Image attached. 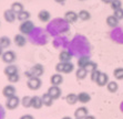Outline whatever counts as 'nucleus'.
Masks as SVG:
<instances>
[{
  "mask_svg": "<svg viewBox=\"0 0 123 119\" xmlns=\"http://www.w3.org/2000/svg\"><path fill=\"white\" fill-rule=\"evenodd\" d=\"M74 116L75 118H80V119H84L88 116V109L86 107H80L78 108L77 110L74 111Z\"/></svg>",
  "mask_w": 123,
  "mask_h": 119,
  "instance_id": "obj_19",
  "label": "nucleus"
},
{
  "mask_svg": "<svg viewBox=\"0 0 123 119\" xmlns=\"http://www.w3.org/2000/svg\"><path fill=\"white\" fill-rule=\"evenodd\" d=\"M13 42L14 44L17 46H19V48H22V46H25L27 44V39L26 37L23 35V34H16L13 38Z\"/></svg>",
  "mask_w": 123,
  "mask_h": 119,
  "instance_id": "obj_11",
  "label": "nucleus"
},
{
  "mask_svg": "<svg viewBox=\"0 0 123 119\" xmlns=\"http://www.w3.org/2000/svg\"><path fill=\"white\" fill-rule=\"evenodd\" d=\"M27 86H28L29 89L31 91H38L39 88L41 87V79L40 77H29L28 81H27Z\"/></svg>",
  "mask_w": 123,
  "mask_h": 119,
  "instance_id": "obj_4",
  "label": "nucleus"
},
{
  "mask_svg": "<svg viewBox=\"0 0 123 119\" xmlns=\"http://www.w3.org/2000/svg\"><path fill=\"white\" fill-rule=\"evenodd\" d=\"M72 59V54L69 51H62L59 54V60L60 62H70Z\"/></svg>",
  "mask_w": 123,
  "mask_h": 119,
  "instance_id": "obj_21",
  "label": "nucleus"
},
{
  "mask_svg": "<svg viewBox=\"0 0 123 119\" xmlns=\"http://www.w3.org/2000/svg\"><path fill=\"white\" fill-rule=\"evenodd\" d=\"M95 83H97L99 86H101V87H102V86L108 85V83H109V76H108V74L102 73V72H101Z\"/></svg>",
  "mask_w": 123,
  "mask_h": 119,
  "instance_id": "obj_13",
  "label": "nucleus"
},
{
  "mask_svg": "<svg viewBox=\"0 0 123 119\" xmlns=\"http://www.w3.org/2000/svg\"><path fill=\"white\" fill-rule=\"evenodd\" d=\"M101 1H102V2H104L105 5H110V3L112 2V0H101Z\"/></svg>",
  "mask_w": 123,
  "mask_h": 119,
  "instance_id": "obj_40",
  "label": "nucleus"
},
{
  "mask_svg": "<svg viewBox=\"0 0 123 119\" xmlns=\"http://www.w3.org/2000/svg\"><path fill=\"white\" fill-rule=\"evenodd\" d=\"M55 1L57 3H59V5H64L67 0H55Z\"/></svg>",
  "mask_w": 123,
  "mask_h": 119,
  "instance_id": "obj_39",
  "label": "nucleus"
},
{
  "mask_svg": "<svg viewBox=\"0 0 123 119\" xmlns=\"http://www.w3.org/2000/svg\"><path fill=\"white\" fill-rule=\"evenodd\" d=\"M89 62H90L89 56L83 55V56H80V57H79V60H78V66H79V67L84 68L86 66V64H88Z\"/></svg>",
  "mask_w": 123,
  "mask_h": 119,
  "instance_id": "obj_26",
  "label": "nucleus"
},
{
  "mask_svg": "<svg viewBox=\"0 0 123 119\" xmlns=\"http://www.w3.org/2000/svg\"><path fill=\"white\" fill-rule=\"evenodd\" d=\"M98 65L97 64H95L94 62H92V61H90L89 63H88V64H86V66L84 68H86V71L88 72H90V73H91V72H93V71H95V70H98Z\"/></svg>",
  "mask_w": 123,
  "mask_h": 119,
  "instance_id": "obj_34",
  "label": "nucleus"
},
{
  "mask_svg": "<svg viewBox=\"0 0 123 119\" xmlns=\"http://www.w3.org/2000/svg\"><path fill=\"white\" fill-rule=\"evenodd\" d=\"M74 70V65L71 62H59L55 65V71L58 73H63V74H69Z\"/></svg>",
  "mask_w": 123,
  "mask_h": 119,
  "instance_id": "obj_1",
  "label": "nucleus"
},
{
  "mask_svg": "<svg viewBox=\"0 0 123 119\" xmlns=\"http://www.w3.org/2000/svg\"><path fill=\"white\" fill-rule=\"evenodd\" d=\"M48 94L53 99H57V98H59V97H60V95H61V89H60V87H59V86L51 85V87L48 89Z\"/></svg>",
  "mask_w": 123,
  "mask_h": 119,
  "instance_id": "obj_12",
  "label": "nucleus"
},
{
  "mask_svg": "<svg viewBox=\"0 0 123 119\" xmlns=\"http://www.w3.org/2000/svg\"><path fill=\"white\" fill-rule=\"evenodd\" d=\"M16 87L13 85H7L3 87L2 89V95L6 98H10L12 96H16Z\"/></svg>",
  "mask_w": 123,
  "mask_h": 119,
  "instance_id": "obj_10",
  "label": "nucleus"
},
{
  "mask_svg": "<svg viewBox=\"0 0 123 119\" xmlns=\"http://www.w3.org/2000/svg\"><path fill=\"white\" fill-rule=\"evenodd\" d=\"M41 98H42V103H43V105L44 106H47V107H50V106L53 104V100L55 99L52 98L50 95H49L48 93H46V94H43L42 96H41Z\"/></svg>",
  "mask_w": 123,
  "mask_h": 119,
  "instance_id": "obj_22",
  "label": "nucleus"
},
{
  "mask_svg": "<svg viewBox=\"0 0 123 119\" xmlns=\"http://www.w3.org/2000/svg\"><path fill=\"white\" fill-rule=\"evenodd\" d=\"M2 53H3V49L1 48V46H0V56L2 55Z\"/></svg>",
  "mask_w": 123,
  "mask_h": 119,
  "instance_id": "obj_42",
  "label": "nucleus"
},
{
  "mask_svg": "<svg viewBox=\"0 0 123 119\" xmlns=\"http://www.w3.org/2000/svg\"><path fill=\"white\" fill-rule=\"evenodd\" d=\"M1 59H2V61L6 63V64H12V63L16 61V53H14L13 51L8 50V51L2 53Z\"/></svg>",
  "mask_w": 123,
  "mask_h": 119,
  "instance_id": "obj_6",
  "label": "nucleus"
},
{
  "mask_svg": "<svg viewBox=\"0 0 123 119\" xmlns=\"http://www.w3.org/2000/svg\"><path fill=\"white\" fill-rule=\"evenodd\" d=\"M34 29V23L32 22L31 20H27L21 22L20 27H19V31L21 34H30Z\"/></svg>",
  "mask_w": 123,
  "mask_h": 119,
  "instance_id": "obj_3",
  "label": "nucleus"
},
{
  "mask_svg": "<svg viewBox=\"0 0 123 119\" xmlns=\"http://www.w3.org/2000/svg\"><path fill=\"white\" fill-rule=\"evenodd\" d=\"M84 119H95V117L94 116H91V115H88V116H86Z\"/></svg>",
  "mask_w": 123,
  "mask_h": 119,
  "instance_id": "obj_41",
  "label": "nucleus"
},
{
  "mask_svg": "<svg viewBox=\"0 0 123 119\" xmlns=\"http://www.w3.org/2000/svg\"><path fill=\"white\" fill-rule=\"evenodd\" d=\"M38 18H39L41 22H49L50 19H51V14L48 10H41L38 13Z\"/></svg>",
  "mask_w": 123,
  "mask_h": 119,
  "instance_id": "obj_15",
  "label": "nucleus"
},
{
  "mask_svg": "<svg viewBox=\"0 0 123 119\" xmlns=\"http://www.w3.org/2000/svg\"><path fill=\"white\" fill-rule=\"evenodd\" d=\"M62 119H72V118H70V117H63Z\"/></svg>",
  "mask_w": 123,
  "mask_h": 119,
  "instance_id": "obj_43",
  "label": "nucleus"
},
{
  "mask_svg": "<svg viewBox=\"0 0 123 119\" xmlns=\"http://www.w3.org/2000/svg\"><path fill=\"white\" fill-rule=\"evenodd\" d=\"M106 24L112 29L117 28V27L119 26V20H117L113 14H110V16H108V18H106Z\"/></svg>",
  "mask_w": 123,
  "mask_h": 119,
  "instance_id": "obj_17",
  "label": "nucleus"
},
{
  "mask_svg": "<svg viewBox=\"0 0 123 119\" xmlns=\"http://www.w3.org/2000/svg\"><path fill=\"white\" fill-rule=\"evenodd\" d=\"M21 103V100L19 99L18 96H12L10 98H7V102H6V107L10 110L14 109V108H17L19 106V104Z\"/></svg>",
  "mask_w": 123,
  "mask_h": 119,
  "instance_id": "obj_7",
  "label": "nucleus"
},
{
  "mask_svg": "<svg viewBox=\"0 0 123 119\" xmlns=\"http://www.w3.org/2000/svg\"><path fill=\"white\" fill-rule=\"evenodd\" d=\"M111 6V9H113V11L117 10V9L122 8V1L121 0H112V2L110 3Z\"/></svg>",
  "mask_w": 123,
  "mask_h": 119,
  "instance_id": "obj_33",
  "label": "nucleus"
},
{
  "mask_svg": "<svg viewBox=\"0 0 123 119\" xmlns=\"http://www.w3.org/2000/svg\"><path fill=\"white\" fill-rule=\"evenodd\" d=\"M79 17H78V13L73 10H70V11H67L64 13V20H66L68 23H74L78 21Z\"/></svg>",
  "mask_w": 123,
  "mask_h": 119,
  "instance_id": "obj_8",
  "label": "nucleus"
},
{
  "mask_svg": "<svg viewBox=\"0 0 123 119\" xmlns=\"http://www.w3.org/2000/svg\"><path fill=\"white\" fill-rule=\"evenodd\" d=\"M29 18H30V12L27 11V10H23V11L19 12V13L17 14V19L19 20V21H21V22L29 20Z\"/></svg>",
  "mask_w": 123,
  "mask_h": 119,
  "instance_id": "obj_25",
  "label": "nucleus"
},
{
  "mask_svg": "<svg viewBox=\"0 0 123 119\" xmlns=\"http://www.w3.org/2000/svg\"><path fill=\"white\" fill-rule=\"evenodd\" d=\"M21 105L25 108H29L31 107V97L30 96H25L21 99Z\"/></svg>",
  "mask_w": 123,
  "mask_h": 119,
  "instance_id": "obj_31",
  "label": "nucleus"
},
{
  "mask_svg": "<svg viewBox=\"0 0 123 119\" xmlns=\"http://www.w3.org/2000/svg\"><path fill=\"white\" fill-rule=\"evenodd\" d=\"M100 73L101 72L99 71V70H95V71H93V72H91V81L92 82H97V79H98V77H99V75H100Z\"/></svg>",
  "mask_w": 123,
  "mask_h": 119,
  "instance_id": "obj_37",
  "label": "nucleus"
},
{
  "mask_svg": "<svg viewBox=\"0 0 123 119\" xmlns=\"http://www.w3.org/2000/svg\"><path fill=\"white\" fill-rule=\"evenodd\" d=\"M43 106L42 98L40 96H32L31 97V107L34 109H40Z\"/></svg>",
  "mask_w": 123,
  "mask_h": 119,
  "instance_id": "obj_14",
  "label": "nucleus"
},
{
  "mask_svg": "<svg viewBox=\"0 0 123 119\" xmlns=\"http://www.w3.org/2000/svg\"><path fill=\"white\" fill-rule=\"evenodd\" d=\"M50 82H51V85H55V86H60L63 82V77L61 74H53L50 78Z\"/></svg>",
  "mask_w": 123,
  "mask_h": 119,
  "instance_id": "obj_16",
  "label": "nucleus"
},
{
  "mask_svg": "<svg viewBox=\"0 0 123 119\" xmlns=\"http://www.w3.org/2000/svg\"><path fill=\"white\" fill-rule=\"evenodd\" d=\"M20 119H34L31 115H23V116L20 117Z\"/></svg>",
  "mask_w": 123,
  "mask_h": 119,
  "instance_id": "obj_38",
  "label": "nucleus"
},
{
  "mask_svg": "<svg viewBox=\"0 0 123 119\" xmlns=\"http://www.w3.org/2000/svg\"><path fill=\"white\" fill-rule=\"evenodd\" d=\"M113 16L117 18L119 21L123 19V8H120V9H117L113 11Z\"/></svg>",
  "mask_w": 123,
  "mask_h": 119,
  "instance_id": "obj_35",
  "label": "nucleus"
},
{
  "mask_svg": "<svg viewBox=\"0 0 123 119\" xmlns=\"http://www.w3.org/2000/svg\"><path fill=\"white\" fill-rule=\"evenodd\" d=\"M91 100V96L86 92H81L78 94V102L82 103V104H86Z\"/></svg>",
  "mask_w": 123,
  "mask_h": 119,
  "instance_id": "obj_18",
  "label": "nucleus"
},
{
  "mask_svg": "<svg viewBox=\"0 0 123 119\" xmlns=\"http://www.w3.org/2000/svg\"><path fill=\"white\" fill-rule=\"evenodd\" d=\"M43 73H44V68H43V66L41 65V64H36V65H33L31 68H30V71L27 72L26 75L28 77H32V76L40 77V76L43 75Z\"/></svg>",
  "mask_w": 123,
  "mask_h": 119,
  "instance_id": "obj_2",
  "label": "nucleus"
},
{
  "mask_svg": "<svg viewBox=\"0 0 123 119\" xmlns=\"http://www.w3.org/2000/svg\"><path fill=\"white\" fill-rule=\"evenodd\" d=\"M78 17L82 21H88V20L91 19V13L88 10H80L79 13H78Z\"/></svg>",
  "mask_w": 123,
  "mask_h": 119,
  "instance_id": "obj_24",
  "label": "nucleus"
},
{
  "mask_svg": "<svg viewBox=\"0 0 123 119\" xmlns=\"http://www.w3.org/2000/svg\"><path fill=\"white\" fill-rule=\"evenodd\" d=\"M8 77V81L10 83H17L18 81H19V74L18 73H16V74H12V75H9V76H7Z\"/></svg>",
  "mask_w": 123,
  "mask_h": 119,
  "instance_id": "obj_36",
  "label": "nucleus"
},
{
  "mask_svg": "<svg viewBox=\"0 0 123 119\" xmlns=\"http://www.w3.org/2000/svg\"><path fill=\"white\" fill-rule=\"evenodd\" d=\"M3 73L6 74L7 76L12 75V74H16V73H18V67L16 65H13V64H8L5 67V70H3Z\"/></svg>",
  "mask_w": 123,
  "mask_h": 119,
  "instance_id": "obj_20",
  "label": "nucleus"
},
{
  "mask_svg": "<svg viewBox=\"0 0 123 119\" xmlns=\"http://www.w3.org/2000/svg\"><path fill=\"white\" fill-rule=\"evenodd\" d=\"M11 45V40L8 37H1L0 38V46L2 49H7Z\"/></svg>",
  "mask_w": 123,
  "mask_h": 119,
  "instance_id": "obj_29",
  "label": "nucleus"
},
{
  "mask_svg": "<svg viewBox=\"0 0 123 119\" xmlns=\"http://www.w3.org/2000/svg\"><path fill=\"white\" fill-rule=\"evenodd\" d=\"M80 1H84V0H80Z\"/></svg>",
  "mask_w": 123,
  "mask_h": 119,
  "instance_id": "obj_44",
  "label": "nucleus"
},
{
  "mask_svg": "<svg viewBox=\"0 0 123 119\" xmlns=\"http://www.w3.org/2000/svg\"><path fill=\"white\" fill-rule=\"evenodd\" d=\"M3 18H5V20H6L7 22L12 23L17 19V13L14 11H12L11 9H7V10H5V12H3Z\"/></svg>",
  "mask_w": 123,
  "mask_h": 119,
  "instance_id": "obj_9",
  "label": "nucleus"
},
{
  "mask_svg": "<svg viewBox=\"0 0 123 119\" xmlns=\"http://www.w3.org/2000/svg\"><path fill=\"white\" fill-rule=\"evenodd\" d=\"M88 75V71L86 68H82V67H79L75 72V76H77L78 79H84Z\"/></svg>",
  "mask_w": 123,
  "mask_h": 119,
  "instance_id": "obj_27",
  "label": "nucleus"
},
{
  "mask_svg": "<svg viewBox=\"0 0 123 119\" xmlns=\"http://www.w3.org/2000/svg\"><path fill=\"white\" fill-rule=\"evenodd\" d=\"M10 9H11L12 11H14L16 13H19V12L23 11L25 10V7H23V5L21 2H19V1H16V2H13L11 5V7H10Z\"/></svg>",
  "mask_w": 123,
  "mask_h": 119,
  "instance_id": "obj_23",
  "label": "nucleus"
},
{
  "mask_svg": "<svg viewBox=\"0 0 123 119\" xmlns=\"http://www.w3.org/2000/svg\"><path fill=\"white\" fill-rule=\"evenodd\" d=\"M111 38L113 41L117 43H123V27L113 28L111 32Z\"/></svg>",
  "mask_w": 123,
  "mask_h": 119,
  "instance_id": "obj_5",
  "label": "nucleus"
},
{
  "mask_svg": "<svg viewBox=\"0 0 123 119\" xmlns=\"http://www.w3.org/2000/svg\"><path fill=\"white\" fill-rule=\"evenodd\" d=\"M66 100L69 105H74L78 102V95H75V94H73V93L68 94L66 97Z\"/></svg>",
  "mask_w": 123,
  "mask_h": 119,
  "instance_id": "obj_28",
  "label": "nucleus"
},
{
  "mask_svg": "<svg viewBox=\"0 0 123 119\" xmlns=\"http://www.w3.org/2000/svg\"><path fill=\"white\" fill-rule=\"evenodd\" d=\"M75 119H80V118H75Z\"/></svg>",
  "mask_w": 123,
  "mask_h": 119,
  "instance_id": "obj_45",
  "label": "nucleus"
},
{
  "mask_svg": "<svg viewBox=\"0 0 123 119\" xmlns=\"http://www.w3.org/2000/svg\"><path fill=\"white\" fill-rule=\"evenodd\" d=\"M113 75H114V77L117 79H119V81H121V79H123V67H117L114 70V72H113Z\"/></svg>",
  "mask_w": 123,
  "mask_h": 119,
  "instance_id": "obj_32",
  "label": "nucleus"
},
{
  "mask_svg": "<svg viewBox=\"0 0 123 119\" xmlns=\"http://www.w3.org/2000/svg\"><path fill=\"white\" fill-rule=\"evenodd\" d=\"M106 87H108V91L111 92V93H115V92H117V89H119V85H117V83L114 82V81L108 83Z\"/></svg>",
  "mask_w": 123,
  "mask_h": 119,
  "instance_id": "obj_30",
  "label": "nucleus"
}]
</instances>
